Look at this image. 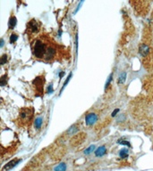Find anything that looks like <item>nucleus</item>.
Wrapping results in <instances>:
<instances>
[{
  "instance_id": "nucleus-1",
  "label": "nucleus",
  "mask_w": 153,
  "mask_h": 171,
  "mask_svg": "<svg viewBox=\"0 0 153 171\" xmlns=\"http://www.w3.org/2000/svg\"><path fill=\"white\" fill-rule=\"evenodd\" d=\"M46 45L45 43H43L41 40H36L34 46H33V54L36 58L38 59H41L44 58L46 51H47Z\"/></svg>"
},
{
  "instance_id": "nucleus-2",
  "label": "nucleus",
  "mask_w": 153,
  "mask_h": 171,
  "mask_svg": "<svg viewBox=\"0 0 153 171\" xmlns=\"http://www.w3.org/2000/svg\"><path fill=\"white\" fill-rule=\"evenodd\" d=\"M32 117V110L31 109H23L20 113V120L23 122H28Z\"/></svg>"
},
{
  "instance_id": "nucleus-3",
  "label": "nucleus",
  "mask_w": 153,
  "mask_h": 171,
  "mask_svg": "<svg viewBox=\"0 0 153 171\" xmlns=\"http://www.w3.org/2000/svg\"><path fill=\"white\" fill-rule=\"evenodd\" d=\"M55 55H56V48L54 46H48L47 48L44 59L46 61H50V60H52L55 57Z\"/></svg>"
},
{
  "instance_id": "nucleus-4",
  "label": "nucleus",
  "mask_w": 153,
  "mask_h": 171,
  "mask_svg": "<svg viewBox=\"0 0 153 171\" xmlns=\"http://www.w3.org/2000/svg\"><path fill=\"white\" fill-rule=\"evenodd\" d=\"M98 120V116L95 113H89L85 117V123L88 126H92Z\"/></svg>"
},
{
  "instance_id": "nucleus-5",
  "label": "nucleus",
  "mask_w": 153,
  "mask_h": 171,
  "mask_svg": "<svg viewBox=\"0 0 153 171\" xmlns=\"http://www.w3.org/2000/svg\"><path fill=\"white\" fill-rule=\"evenodd\" d=\"M29 29H30V30L32 33L38 32V30H39V23H38V22L35 21V20L31 21L30 23H29Z\"/></svg>"
},
{
  "instance_id": "nucleus-6",
  "label": "nucleus",
  "mask_w": 153,
  "mask_h": 171,
  "mask_svg": "<svg viewBox=\"0 0 153 171\" xmlns=\"http://www.w3.org/2000/svg\"><path fill=\"white\" fill-rule=\"evenodd\" d=\"M21 161V159H13L11 160L10 162H8L4 167H3V171H6V170H9L11 168H13L14 167H15L19 162Z\"/></svg>"
},
{
  "instance_id": "nucleus-7",
  "label": "nucleus",
  "mask_w": 153,
  "mask_h": 171,
  "mask_svg": "<svg viewBox=\"0 0 153 171\" xmlns=\"http://www.w3.org/2000/svg\"><path fill=\"white\" fill-rule=\"evenodd\" d=\"M139 51H140V54L142 55V56H146L149 53V47L145 45V44H142L141 45L140 48H139Z\"/></svg>"
},
{
  "instance_id": "nucleus-8",
  "label": "nucleus",
  "mask_w": 153,
  "mask_h": 171,
  "mask_svg": "<svg viewBox=\"0 0 153 171\" xmlns=\"http://www.w3.org/2000/svg\"><path fill=\"white\" fill-rule=\"evenodd\" d=\"M107 152V149L105 146H100L99 147L96 151H95V155L97 157H102L103 155H105Z\"/></svg>"
},
{
  "instance_id": "nucleus-9",
  "label": "nucleus",
  "mask_w": 153,
  "mask_h": 171,
  "mask_svg": "<svg viewBox=\"0 0 153 171\" xmlns=\"http://www.w3.org/2000/svg\"><path fill=\"white\" fill-rule=\"evenodd\" d=\"M42 123H43V119H42L41 117L36 118V120H35V121H34V127H35V128L40 129V128H41V126H42Z\"/></svg>"
},
{
  "instance_id": "nucleus-10",
  "label": "nucleus",
  "mask_w": 153,
  "mask_h": 171,
  "mask_svg": "<svg viewBox=\"0 0 153 171\" xmlns=\"http://www.w3.org/2000/svg\"><path fill=\"white\" fill-rule=\"evenodd\" d=\"M16 23H17V20L15 16H12L9 20V29L10 30H13L15 26H16Z\"/></svg>"
},
{
  "instance_id": "nucleus-11",
  "label": "nucleus",
  "mask_w": 153,
  "mask_h": 171,
  "mask_svg": "<svg viewBox=\"0 0 153 171\" xmlns=\"http://www.w3.org/2000/svg\"><path fill=\"white\" fill-rule=\"evenodd\" d=\"M66 170V164L65 163H60L58 166L55 167V171H65Z\"/></svg>"
},
{
  "instance_id": "nucleus-12",
  "label": "nucleus",
  "mask_w": 153,
  "mask_h": 171,
  "mask_svg": "<svg viewBox=\"0 0 153 171\" xmlns=\"http://www.w3.org/2000/svg\"><path fill=\"white\" fill-rule=\"evenodd\" d=\"M126 79V72H122L118 78V84H124Z\"/></svg>"
},
{
  "instance_id": "nucleus-13",
  "label": "nucleus",
  "mask_w": 153,
  "mask_h": 171,
  "mask_svg": "<svg viewBox=\"0 0 153 171\" xmlns=\"http://www.w3.org/2000/svg\"><path fill=\"white\" fill-rule=\"evenodd\" d=\"M119 155L122 159H124V158L128 157V151L126 149H122L119 152Z\"/></svg>"
},
{
  "instance_id": "nucleus-14",
  "label": "nucleus",
  "mask_w": 153,
  "mask_h": 171,
  "mask_svg": "<svg viewBox=\"0 0 153 171\" xmlns=\"http://www.w3.org/2000/svg\"><path fill=\"white\" fill-rule=\"evenodd\" d=\"M17 38H18V36L16 35V34H15V33H13L11 36H10V43H12V44H14L16 40H17Z\"/></svg>"
},
{
  "instance_id": "nucleus-15",
  "label": "nucleus",
  "mask_w": 153,
  "mask_h": 171,
  "mask_svg": "<svg viewBox=\"0 0 153 171\" xmlns=\"http://www.w3.org/2000/svg\"><path fill=\"white\" fill-rule=\"evenodd\" d=\"M94 149H95V145H91L89 148H87V149L84 151V154H90L91 152L93 151Z\"/></svg>"
},
{
  "instance_id": "nucleus-16",
  "label": "nucleus",
  "mask_w": 153,
  "mask_h": 171,
  "mask_svg": "<svg viewBox=\"0 0 153 171\" xmlns=\"http://www.w3.org/2000/svg\"><path fill=\"white\" fill-rule=\"evenodd\" d=\"M7 75H4L2 78H1V81H0V85L2 86V87H4V86H6L7 84Z\"/></svg>"
},
{
  "instance_id": "nucleus-17",
  "label": "nucleus",
  "mask_w": 153,
  "mask_h": 171,
  "mask_svg": "<svg viewBox=\"0 0 153 171\" xmlns=\"http://www.w3.org/2000/svg\"><path fill=\"white\" fill-rule=\"evenodd\" d=\"M72 73H70V74H69V76L67 77V78H66L65 82L64 83V86H63V88H62V89H61V91H60V92H62V91H63V89L65 88V86L68 84V82H69V80H70V78H71V77H72Z\"/></svg>"
},
{
  "instance_id": "nucleus-18",
  "label": "nucleus",
  "mask_w": 153,
  "mask_h": 171,
  "mask_svg": "<svg viewBox=\"0 0 153 171\" xmlns=\"http://www.w3.org/2000/svg\"><path fill=\"white\" fill-rule=\"evenodd\" d=\"M112 78H113V74L111 73L110 75H109V77H108V79L107 80V82H106V86H105V88H108V87L109 86V84H110V82L112 81Z\"/></svg>"
},
{
  "instance_id": "nucleus-19",
  "label": "nucleus",
  "mask_w": 153,
  "mask_h": 171,
  "mask_svg": "<svg viewBox=\"0 0 153 171\" xmlns=\"http://www.w3.org/2000/svg\"><path fill=\"white\" fill-rule=\"evenodd\" d=\"M7 62V54H4L2 57H1V64H5L6 62Z\"/></svg>"
},
{
  "instance_id": "nucleus-20",
  "label": "nucleus",
  "mask_w": 153,
  "mask_h": 171,
  "mask_svg": "<svg viewBox=\"0 0 153 171\" xmlns=\"http://www.w3.org/2000/svg\"><path fill=\"white\" fill-rule=\"evenodd\" d=\"M53 91H54V89H53V85L51 84V85L48 86V94H51V93H53Z\"/></svg>"
},
{
  "instance_id": "nucleus-21",
  "label": "nucleus",
  "mask_w": 153,
  "mask_h": 171,
  "mask_svg": "<svg viewBox=\"0 0 153 171\" xmlns=\"http://www.w3.org/2000/svg\"><path fill=\"white\" fill-rule=\"evenodd\" d=\"M118 143H120V144H124V145H127V146H130V143H129V142H127V141H120Z\"/></svg>"
},
{
  "instance_id": "nucleus-22",
  "label": "nucleus",
  "mask_w": 153,
  "mask_h": 171,
  "mask_svg": "<svg viewBox=\"0 0 153 171\" xmlns=\"http://www.w3.org/2000/svg\"><path fill=\"white\" fill-rule=\"evenodd\" d=\"M119 112V109H116L113 112H112V117H115L116 115V113Z\"/></svg>"
},
{
  "instance_id": "nucleus-23",
  "label": "nucleus",
  "mask_w": 153,
  "mask_h": 171,
  "mask_svg": "<svg viewBox=\"0 0 153 171\" xmlns=\"http://www.w3.org/2000/svg\"><path fill=\"white\" fill-rule=\"evenodd\" d=\"M4 46V39H1V47H3Z\"/></svg>"
}]
</instances>
